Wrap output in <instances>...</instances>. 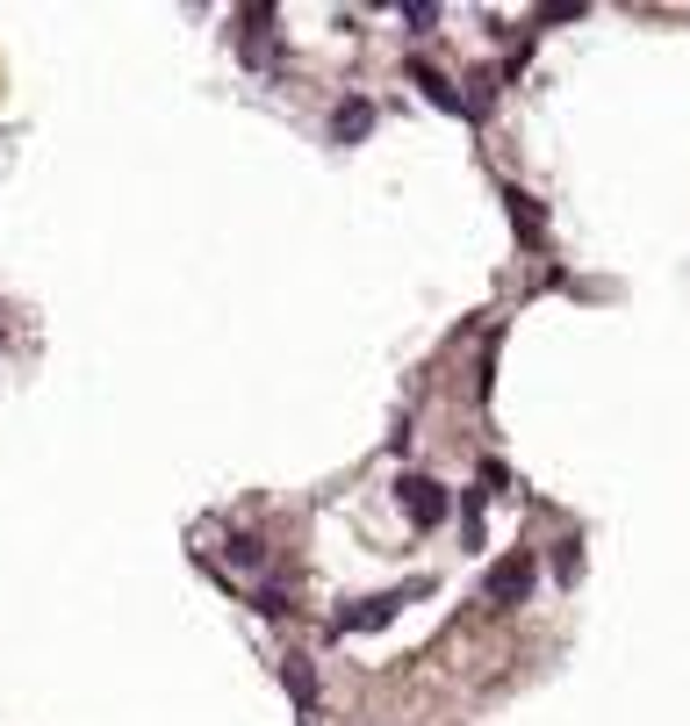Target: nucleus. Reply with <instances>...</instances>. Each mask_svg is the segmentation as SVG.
I'll use <instances>...</instances> for the list:
<instances>
[{
	"instance_id": "10",
	"label": "nucleus",
	"mask_w": 690,
	"mask_h": 726,
	"mask_svg": "<svg viewBox=\"0 0 690 726\" xmlns=\"http://www.w3.org/2000/svg\"><path fill=\"white\" fill-rule=\"evenodd\" d=\"M288 691H295L302 712H317V683H310V662H302V655H288Z\"/></svg>"
},
{
	"instance_id": "6",
	"label": "nucleus",
	"mask_w": 690,
	"mask_h": 726,
	"mask_svg": "<svg viewBox=\"0 0 690 726\" xmlns=\"http://www.w3.org/2000/svg\"><path fill=\"white\" fill-rule=\"evenodd\" d=\"M411 87H417V94H425V102H431V108H447V116H467V94H461V87H453L447 72H431V66H425V58H411Z\"/></svg>"
},
{
	"instance_id": "11",
	"label": "nucleus",
	"mask_w": 690,
	"mask_h": 726,
	"mask_svg": "<svg viewBox=\"0 0 690 726\" xmlns=\"http://www.w3.org/2000/svg\"><path fill=\"white\" fill-rule=\"evenodd\" d=\"M403 22H411L417 36H425V29H439V0H431V8H425V0H403Z\"/></svg>"
},
{
	"instance_id": "7",
	"label": "nucleus",
	"mask_w": 690,
	"mask_h": 726,
	"mask_svg": "<svg viewBox=\"0 0 690 726\" xmlns=\"http://www.w3.org/2000/svg\"><path fill=\"white\" fill-rule=\"evenodd\" d=\"M367 130H374V102H367V94H345V102L331 108V144H360Z\"/></svg>"
},
{
	"instance_id": "3",
	"label": "nucleus",
	"mask_w": 690,
	"mask_h": 726,
	"mask_svg": "<svg viewBox=\"0 0 690 726\" xmlns=\"http://www.w3.org/2000/svg\"><path fill=\"white\" fill-rule=\"evenodd\" d=\"M411 597H425V583H396V590H381V597H353L345 611H331V633H374V626H389Z\"/></svg>"
},
{
	"instance_id": "4",
	"label": "nucleus",
	"mask_w": 690,
	"mask_h": 726,
	"mask_svg": "<svg viewBox=\"0 0 690 726\" xmlns=\"http://www.w3.org/2000/svg\"><path fill=\"white\" fill-rule=\"evenodd\" d=\"M274 8H245V15H238V44H245V66H259V72H274L281 66V36H274Z\"/></svg>"
},
{
	"instance_id": "5",
	"label": "nucleus",
	"mask_w": 690,
	"mask_h": 726,
	"mask_svg": "<svg viewBox=\"0 0 690 726\" xmlns=\"http://www.w3.org/2000/svg\"><path fill=\"white\" fill-rule=\"evenodd\" d=\"M503 209H511V230L525 252H547V209L533 202V194L518 188V180H503Z\"/></svg>"
},
{
	"instance_id": "9",
	"label": "nucleus",
	"mask_w": 690,
	"mask_h": 726,
	"mask_svg": "<svg viewBox=\"0 0 690 726\" xmlns=\"http://www.w3.org/2000/svg\"><path fill=\"white\" fill-rule=\"evenodd\" d=\"M252 605H259V619H288V590H281V583H252Z\"/></svg>"
},
{
	"instance_id": "12",
	"label": "nucleus",
	"mask_w": 690,
	"mask_h": 726,
	"mask_svg": "<svg viewBox=\"0 0 690 726\" xmlns=\"http://www.w3.org/2000/svg\"><path fill=\"white\" fill-rule=\"evenodd\" d=\"M554 575H561V583H575V575H583V547H575V539H561V554H554Z\"/></svg>"
},
{
	"instance_id": "2",
	"label": "nucleus",
	"mask_w": 690,
	"mask_h": 726,
	"mask_svg": "<svg viewBox=\"0 0 690 726\" xmlns=\"http://www.w3.org/2000/svg\"><path fill=\"white\" fill-rule=\"evenodd\" d=\"M533 583H539V561L518 547V554H503L497 569L483 575V605H489V611H518L525 597H533Z\"/></svg>"
},
{
	"instance_id": "8",
	"label": "nucleus",
	"mask_w": 690,
	"mask_h": 726,
	"mask_svg": "<svg viewBox=\"0 0 690 726\" xmlns=\"http://www.w3.org/2000/svg\"><path fill=\"white\" fill-rule=\"evenodd\" d=\"M230 569H245V575H259L266 569V547H259L252 533H230Z\"/></svg>"
},
{
	"instance_id": "1",
	"label": "nucleus",
	"mask_w": 690,
	"mask_h": 726,
	"mask_svg": "<svg viewBox=\"0 0 690 726\" xmlns=\"http://www.w3.org/2000/svg\"><path fill=\"white\" fill-rule=\"evenodd\" d=\"M396 511L417 525V533H439L447 511H453V497H447L439 475H417V467H411V475H396Z\"/></svg>"
}]
</instances>
